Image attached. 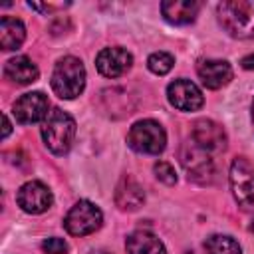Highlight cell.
<instances>
[{
  "label": "cell",
  "instance_id": "1",
  "mask_svg": "<svg viewBox=\"0 0 254 254\" xmlns=\"http://www.w3.org/2000/svg\"><path fill=\"white\" fill-rule=\"evenodd\" d=\"M220 26L238 40L254 38V0H226L216 6Z\"/></svg>",
  "mask_w": 254,
  "mask_h": 254
},
{
  "label": "cell",
  "instance_id": "2",
  "mask_svg": "<svg viewBox=\"0 0 254 254\" xmlns=\"http://www.w3.org/2000/svg\"><path fill=\"white\" fill-rule=\"evenodd\" d=\"M42 139L54 155H65L75 139V119L60 107L52 109L42 123Z\"/></svg>",
  "mask_w": 254,
  "mask_h": 254
},
{
  "label": "cell",
  "instance_id": "3",
  "mask_svg": "<svg viewBox=\"0 0 254 254\" xmlns=\"http://www.w3.org/2000/svg\"><path fill=\"white\" fill-rule=\"evenodd\" d=\"M85 87V67L73 56L60 58L52 71V89L62 99L77 97Z\"/></svg>",
  "mask_w": 254,
  "mask_h": 254
},
{
  "label": "cell",
  "instance_id": "4",
  "mask_svg": "<svg viewBox=\"0 0 254 254\" xmlns=\"http://www.w3.org/2000/svg\"><path fill=\"white\" fill-rule=\"evenodd\" d=\"M127 145L143 155H159L167 145V133L161 123L153 119H143L133 123L127 133Z\"/></svg>",
  "mask_w": 254,
  "mask_h": 254
},
{
  "label": "cell",
  "instance_id": "5",
  "mask_svg": "<svg viewBox=\"0 0 254 254\" xmlns=\"http://www.w3.org/2000/svg\"><path fill=\"white\" fill-rule=\"evenodd\" d=\"M230 189L242 210H254V165L244 157L230 165Z\"/></svg>",
  "mask_w": 254,
  "mask_h": 254
},
{
  "label": "cell",
  "instance_id": "6",
  "mask_svg": "<svg viewBox=\"0 0 254 254\" xmlns=\"http://www.w3.org/2000/svg\"><path fill=\"white\" fill-rule=\"evenodd\" d=\"M181 165L185 167V171L189 173V179L200 183V185H208L214 179V163L208 155V151L200 149L192 139L183 143L181 147Z\"/></svg>",
  "mask_w": 254,
  "mask_h": 254
},
{
  "label": "cell",
  "instance_id": "7",
  "mask_svg": "<svg viewBox=\"0 0 254 254\" xmlns=\"http://www.w3.org/2000/svg\"><path fill=\"white\" fill-rule=\"evenodd\" d=\"M101 222H103L101 210L93 202H89V200L75 202L67 210V214L64 218L65 230L69 234H73V236H87V234L95 232L101 226Z\"/></svg>",
  "mask_w": 254,
  "mask_h": 254
},
{
  "label": "cell",
  "instance_id": "8",
  "mask_svg": "<svg viewBox=\"0 0 254 254\" xmlns=\"http://www.w3.org/2000/svg\"><path fill=\"white\" fill-rule=\"evenodd\" d=\"M50 101L42 91H28L22 97H18L12 105V113L18 123L22 125H32L38 121H44L48 117Z\"/></svg>",
  "mask_w": 254,
  "mask_h": 254
},
{
  "label": "cell",
  "instance_id": "9",
  "mask_svg": "<svg viewBox=\"0 0 254 254\" xmlns=\"http://www.w3.org/2000/svg\"><path fill=\"white\" fill-rule=\"evenodd\" d=\"M16 200H18V206L24 212H28V214H42V212H46L52 206L54 196H52V190L44 183L28 181V183H24L18 189Z\"/></svg>",
  "mask_w": 254,
  "mask_h": 254
},
{
  "label": "cell",
  "instance_id": "10",
  "mask_svg": "<svg viewBox=\"0 0 254 254\" xmlns=\"http://www.w3.org/2000/svg\"><path fill=\"white\" fill-rule=\"evenodd\" d=\"M167 99L169 103L179 111H198L204 103V97L200 89L190 79H175L167 87Z\"/></svg>",
  "mask_w": 254,
  "mask_h": 254
},
{
  "label": "cell",
  "instance_id": "11",
  "mask_svg": "<svg viewBox=\"0 0 254 254\" xmlns=\"http://www.w3.org/2000/svg\"><path fill=\"white\" fill-rule=\"evenodd\" d=\"M133 65V56L123 48H103L95 58V67L105 77H121Z\"/></svg>",
  "mask_w": 254,
  "mask_h": 254
},
{
  "label": "cell",
  "instance_id": "12",
  "mask_svg": "<svg viewBox=\"0 0 254 254\" xmlns=\"http://www.w3.org/2000/svg\"><path fill=\"white\" fill-rule=\"evenodd\" d=\"M192 141L208 151V153H218L226 149V133L222 125H218L212 119H198L192 125Z\"/></svg>",
  "mask_w": 254,
  "mask_h": 254
},
{
  "label": "cell",
  "instance_id": "13",
  "mask_svg": "<svg viewBox=\"0 0 254 254\" xmlns=\"http://www.w3.org/2000/svg\"><path fill=\"white\" fill-rule=\"evenodd\" d=\"M196 73L208 89H220L232 79V67L224 60H202L196 65Z\"/></svg>",
  "mask_w": 254,
  "mask_h": 254
},
{
  "label": "cell",
  "instance_id": "14",
  "mask_svg": "<svg viewBox=\"0 0 254 254\" xmlns=\"http://www.w3.org/2000/svg\"><path fill=\"white\" fill-rule=\"evenodd\" d=\"M145 202V192L143 187L133 179V177H123L115 189V204L121 210H137Z\"/></svg>",
  "mask_w": 254,
  "mask_h": 254
},
{
  "label": "cell",
  "instance_id": "15",
  "mask_svg": "<svg viewBox=\"0 0 254 254\" xmlns=\"http://www.w3.org/2000/svg\"><path fill=\"white\" fill-rule=\"evenodd\" d=\"M200 10L198 0H165L161 12L171 24H190Z\"/></svg>",
  "mask_w": 254,
  "mask_h": 254
},
{
  "label": "cell",
  "instance_id": "16",
  "mask_svg": "<svg viewBox=\"0 0 254 254\" xmlns=\"http://www.w3.org/2000/svg\"><path fill=\"white\" fill-rule=\"evenodd\" d=\"M4 75L12 81V83H18V85H28V83H34L40 75L36 64L26 58V56H16L12 60L6 62L4 65Z\"/></svg>",
  "mask_w": 254,
  "mask_h": 254
},
{
  "label": "cell",
  "instance_id": "17",
  "mask_svg": "<svg viewBox=\"0 0 254 254\" xmlns=\"http://www.w3.org/2000/svg\"><path fill=\"white\" fill-rule=\"evenodd\" d=\"M127 254H167L165 244L147 230H135L125 240Z\"/></svg>",
  "mask_w": 254,
  "mask_h": 254
},
{
  "label": "cell",
  "instance_id": "18",
  "mask_svg": "<svg viewBox=\"0 0 254 254\" xmlns=\"http://www.w3.org/2000/svg\"><path fill=\"white\" fill-rule=\"evenodd\" d=\"M26 38V28L18 18L2 16L0 20V48L4 52L18 50Z\"/></svg>",
  "mask_w": 254,
  "mask_h": 254
},
{
  "label": "cell",
  "instance_id": "19",
  "mask_svg": "<svg viewBox=\"0 0 254 254\" xmlns=\"http://www.w3.org/2000/svg\"><path fill=\"white\" fill-rule=\"evenodd\" d=\"M204 248L208 254H242L240 244L226 234H212L204 240Z\"/></svg>",
  "mask_w": 254,
  "mask_h": 254
},
{
  "label": "cell",
  "instance_id": "20",
  "mask_svg": "<svg viewBox=\"0 0 254 254\" xmlns=\"http://www.w3.org/2000/svg\"><path fill=\"white\" fill-rule=\"evenodd\" d=\"M173 65H175V58L171 54H167V52H155V54H151L147 58V67L157 75L169 73L173 69Z\"/></svg>",
  "mask_w": 254,
  "mask_h": 254
},
{
  "label": "cell",
  "instance_id": "21",
  "mask_svg": "<svg viewBox=\"0 0 254 254\" xmlns=\"http://www.w3.org/2000/svg\"><path fill=\"white\" fill-rule=\"evenodd\" d=\"M153 169H155V177H157L159 181H163L165 185H175V183H177V173H175V169H173L171 163H167V161H157Z\"/></svg>",
  "mask_w": 254,
  "mask_h": 254
},
{
  "label": "cell",
  "instance_id": "22",
  "mask_svg": "<svg viewBox=\"0 0 254 254\" xmlns=\"http://www.w3.org/2000/svg\"><path fill=\"white\" fill-rule=\"evenodd\" d=\"M42 250L46 254H65L67 252V244H65V240H62L58 236H50V238H46L42 242Z\"/></svg>",
  "mask_w": 254,
  "mask_h": 254
},
{
  "label": "cell",
  "instance_id": "23",
  "mask_svg": "<svg viewBox=\"0 0 254 254\" xmlns=\"http://www.w3.org/2000/svg\"><path fill=\"white\" fill-rule=\"evenodd\" d=\"M28 6L34 8V10H42V12H52V10L64 8V6H67V4H34V2H30Z\"/></svg>",
  "mask_w": 254,
  "mask_h": 254
},
{
  "label": "cell",
  "instance_id": "24",
  "mask_svg": "<svg viewBox=\"0 0 254 254\" xmlns=\"http://www.w3.org/2000/svg\"><path fill=\"white\" fill-rule=\"evenodd\" d=\"M240 64H242V67H244V69H254V54H250V56H244Z\"/></svg>",
  "mask_w": 254,
  "mask_h": 254
},
{
  "label": "cell",
  "instance_id": "25",
  "mask_svg": "<svg viewBox=\"0 0 254 254\" xmlns=\"http://www.w3.org/2000/svg\"><path fill=\"white\" fill-rule=\"evenodd\" d=\"M10 131H12V125H10V119H8V115H4V131H2V137L6 139V137L10 135Z\"/></svg>",
  "mask_w": 254,
  "mask_h": 254
},
{
  "label": "cell",
  "instance_id": "26",
  "mask_svg": "<svg viewBox=\"0 0 254 254\" xmlns=\"http://www.w3.org/2000/svg\"><path fill=\"white\" fill-rule=\"evenodd\" d=\"M252 125H254V101H252Z\"/></svg>",
  "mask_w": 254,
  "mask_h": 254
},
{
  "label": "cell",
  "instance_id": "27",
  "mask_svg": "<svg viewBox=\"0 0 254 254\" xmlns=\"http://www.w3.org/2000/svg\"><path fill=\"white\" fill-rule=\"evenodd\" d=\"M93 254H107V252H93Z\"/></svg>",
  "mask_w": 254,
  "mask_h": 254
},
{
  "label": "cell",
  "instance_id": "28",
  "mask_svg": "<svg viewBox=\"0 0 254 254\" xmlns=\"http://www.w3.org/2000/svg\"><path fill=\"white\" fill-rule=\"evenodd\" d=\"M252 230H254V224H252Z\"/></svg>",
  "mask_w": 254,
  "mask_h": 254
}]
</instances>
